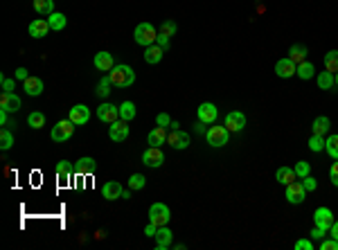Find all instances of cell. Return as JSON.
I'll list each match as a JSON object with an SVG mask.
<instances>
[{"label": "cell", "instance_id": "cell-8", "mask_svg": "<svg viewBox=\"0 0 338 250\" xmlns=\"http://www.w3.org/2000/svg\"><path fill=\"white\" fill-rule=\"evenodd\" d=\"M97 117H99L101 122H106V124H113L115 120H120V106L104 101V104L97 109Z\"/></svg>", "mask_w": 338, "mask_h": 250}, {"label": "cell", "instance_id": "cell-44", "mask_svg": "<svg viewBox=\"0 0 338 250\" xmlns=\"http://www.w3.org/2000/svg\"><path fill=\"white\" fill-rule=\"evenodd\" d=\"M320 250H338V241L331 237V239H320Z\"/></svg>", "mask_w": 338, "mask_h": 250}, {"label": "cell", "instance_id": "cell-33", "mask_svg": "<svg viewBox=\"0 0 338 250\" xmlns=\"http://www.w3.org/2000/svg\"><path fill=\"white\" fill-rule=\"evenodd\" d=\"M331 86H334V72H329V70L320 72V75H318V88L320 90H329Z\"/></svg>", "mask_w": 338, "mask_h": 250}, {"label": "cell", "instance_id": "cell-41", "mask_svg": "<svg viewBox=\"0 0 338 250\" xmlns=\"http://www.w3.org/2000/svg\"><path fill=\"white\" fill-rule=\"evenodd\" d=\"M309 149H311V151H315V153H318V151H323L325 149V138H323V135H311V140H309Z\"/></svg>", "mask_w": 338, "mask_h": 250}, {"label": "cell", "instance_id": "cell-3", "mask_svg": "<svg viewBox=\"0 0 338 250\" xmlns=\"http://www.w3.org/2000/svg\"><path fill=\"white\" fill-rule=\"evenodd\" d=\"M72 133H75V124H72L70 120H61V122H56L52 127L50 138H52L54 142H68L72 138Z\"/></svg>", "mask_w": 338, "mask_h": 250}, {"label": "cell", "instance_id": "cell-1", "mask_svg": "<svg viewBox=\"0 0 338 250\" xmlns=\"http://www.w3.org/2000/svg\"><path fill=\"white\" fill-rule=\"evenodd\" d=\"M109 77H111L113 86H117V88H129V86H133V81H135L133 68L126 66V64L115 66V68H113V70L109 72Z\"/></svg>", "mask_w": 338, "mask_h": 250}, {"label": "cell", "instance_id": "cell-50", "mask_svg": "<svg viewBox=\"0 0 338 250\" xmlns=\"http://www.w3.org/2000/svg\"><path fill=\"white\" fill-rule=\"evenodd\" d=\"M156 43L160 45L162 50H167L169 48V36H165V34H158V38H156Z\"/></svg>", "mask_w": 338, "mask_h": 250}, {"label": "cell", "instance_id": "cell-42", "mask_svg": "<svg viewBox=\"0 0 338 250\" xmlns=\"http://www.w3.org/2000/svg\"><path fill=\"white\" fill-rule=\"evenodd\" d=\"M144 185H146V178L142 174H133L131 178H129V187H131V190H142Z\"/></svg>", "mask_w": 338, "mask_h": 250}, {"label": "cell", "instance_id": "cell-34", "mask_svg": "<svg viewBox=\"0 0 338 250\" xmlns=\"http://www.w3.org/2000/svg\"><path fill=\"white\" fill-rule=\"evenodd\" d=\"M325 68L329 72H338V50H329L325 54Z\"/></svg>", "mask_w": 338, "mask_h": 250}, {"label": "cell", "instance_id": "cell-48", "mask_svg": "<svg viewBox=\"0 0 338 250\" xmlns=\"http://www.w3.org/2000/svg\"><path fill=\"white\" fill-rule=\"evenodd\" d=\"M329 180L338 187V160H336L334 164H331V169H329Z\"/></svg>", "mask_w": 338, "mask_h": 250}, {"label": "cell", "instance_id": "cell-10", "mask_svg": "<svg viewBox=\"0 0 338 250\" xmlns=\"http://www.w3.org/2000/svg\"><path fill=\"white\" fill-rule=\"evenodd\" d=\"M304 196H307V190H304L302 183L293 180L291 185H286V201H289L291 205H298V203H302Z\"/></svg>", "mask_w": 338, "mask_h": 250}, {"label": "cell", "instance_id": "cell-51", "mask_svg": "<svg viewBox=\"0 0 338 250\" xmlns=\"http://www.w3.org/2000/svg\"><path fill=\"white\" fill-rule=\"evenodd\" d=\"M14 77H16V79H20V81H25V79H27V77H30V72H27V70H25V68H18V70H16V72H14Z\"/></svg>", "mask_w": 338, "mask_h": 250}, {"label": "cell", "instance_id": "cell-11", "mask_svg": "<svg viewBox=\"0 0 338 250\" xmlns=\"http://www.w3.org/2000/svg\"><path fill=\"white\" fill-rule=\"evenodd\" d=\"M129 133H131V131H129V124L124 120H115L109 127V135H111L113 142H124L129 138Z\"/></svg>", "mask_w": 338, "mask_h": 250}, {"label": "cell", "instance_id": "cell-45", "mask_svg": "<svg viewBox=\"0 0 338 250\" xmlns=\"http://www.w3.org/2000/svg\"><path fill=\"white\" fill-rule=\"evenodd\" d=\"M302 185L307 192H315L318 190V183H315V178H311V176H307V178H302Z\"/></svg>", "mask_w": 338, "mask_h": 250}, {"label": "cell", "instance_id": "cell-15", "mask_svg": "<svg viewBox=\"0 0 338 250\" xmlns=\"http://www.w3.org/2000/svg\"><path fill=\"white\" fill-rule=\"evenodd\" d=\"M295 70H298V64H293V61L286 56V59H280L278 64H275V75L282 77V79H289L295 75Z\"/></svg>", "mask_w": 338, "mask_h": 250}, {"label": "cell", "instance_id": "cell-7", "mask_svg": "<svg viewBox=\"0 0 338 250\" xmlns=\"http://www.w3.org/2000/svg\"><path fill=\"white\" fill-rule=\"evenodd\" d=\"M334 212H331L329 207H318L313 212V223L318 225V228H323V230H329L331 225H334Z\"/></svg>", "mask_w": 338, "mask_h": 250}, {"label": "cell", "instance_id": "cell-55", "mask_svg": "<svg viewBox=\"0 0 338 250\" xmlns=\"http://www.w3.org/2000/svg\"><path fill=\"white\" fill-rule=\"evenodd\" d=\"M122 198H124V201H126V198H131V192L124 190V192H122Z\"/></svg>", "mask_w": 338, "mask_h": 250}, {"label": "cell", "instance_id": "cell-32", "mask_svg": "<svg viewBox=\"0 0 338 250\" xmlns=\"http://www.w3.org/2000/svg\"><path fill=\"white\" fill-rule=\"evenodd\" d=\"M70 162L68 160H59L56 162V176H59V180L61 183H68V180H70Z\"/></svg>", "mask_w": 338, "mask_h": 250}, {"label": "cell", "instance_id": "cell-36", "mask_svg": "<svg viewBox=\"0 0 338 250\" xmlns=\"http://www.w3.org/2000/svg\"><path fill=\"white\" fill-rule=\"evenodd\" d=\"M325 151L329 153L334 160H338V135H329V138L325 140Z\"/></svg>", "mask_w": 338, "mask_h": 250}, {"label": "cell", "instance_id": "cell-19", "mask_svg": "<svg viewBox=\"0 0 338 250\" xmlns=\"http://www.w3.org/2000/svg\"><path fill=\"white\" fill-rule=\"evenodd\" d=\"M95 68H97L99 72H111L115 64H113V54L106 52V50H101V52L95 54Z\"/></svg>", "mask_w": 338, "mask_h": 250}, {"label": "cell", "instance_id": "cell-5", "mask_svg": "<svg viewBox=\"0 0 338 250\" xmlns=\"http://www.w3.org/2000/svg\"><path fill=\"white\" fill-rule=\"evenodd\" d=\"M228 135H230V131L225 127H214L212 124L205 133V140L210 147H223V144H228Z\"/></svg>", "mask_w": 338, "mask_h": 250}, {"label": "cell", "instance_id": "cell-24", "mask_svg": "<svg viewBox=\"0 0 338 250\" xmlns=\"http://www.w3.org/2000/svg\"><path fill=\"white\" fill-rule=\"evenodd\" d=\"M75 169L79 174H95V172H97V162H95V158H90V156L79 158L77 164H75Z\"/></svg>", "mask_w": 338, "mask_h": 250}, {"label": "cell", "instance_id": "cell-14", "mask_svg": "<svg viewBox=\"0 0 338 250\" xmlns=\"http://www.w3.org/2000/svg\"><path fill=\"white\" fill-rule=\"evenodd\" d=\"M199 120L203 122V124H214L217 122V117H219V111H217V106L214 104H210V101H205V104H201L199 106Z\"/></svg>", "mask_w": 338, "mask_h": 250}, {"label": "cell", "instance_id": "cell-23", "mask_svg": "<svg viewBox=\"0 0 338 250\" xmlns=\"http://www.w3.org/2000/svg\"><path fill=\"white\" fill-rule=\"evenodd\" d=\"M162 52H165V50H162L158 43L149 45V48H144V61H146V64H151V66H154V64H160Z\"/></svg>", "mask_w": 338, "mask_h": 250}, {"label": "cell", "instance_id": "cell-40", "mask_svg": "<svg viewBox=\"0 0 338 250\" xmlns=\"http://www.w3.org/2000/svg\"><path fill=\"white\" fill-rule=\"evenodd\" d=\"M111 86H113V81H111V77L106 75V77L97 84V95H99V97H106V95L111 93Z\"/></svg>", "mask_w": 338, "mask_h": 250}, {"label": "cell", "instance_id": "cell-28", "mask_svg": "<svg viewBox=\"0 0 338 250\" xmlns=\"http://www.w3.org/2000/svg\"><path fill=\"white\" fill-rule=\"evenodd\" d=\"M135 115H138V109H135L133 101H122V106H120V120L131 122Z\"/></svg>", "mask_w": 338, "mask_h": 250}, {"label": "cell", "instance_id": "cell-25", "mask_svg": "<svg viewBox=\"0 0 338 250\" xmlns=\"http://www.w3.org/2000/svg\"><path fill=\"white\" fill-rule=\"evenodd\" d=\"M275 180H278V183H282V185H291L293 180H298L295 169H291V167H280L278 174H275Z\"/></svg>", "mask_w": 338, "mask_h": 250}, {"label": "cell", "instance_id": "cell-35", "mask_svg": "<svg viewBox=\"0 0 338 250\" xmlns=\"http://www.w3.org/2000/svg\"><path fill=\"white\" fill-rule=\"evenodd\" d=\"M27 124H30L32 129H43L45 127V115L41 111H34L27 115Z\"/></svg>", "mask_w": 338, "mask_h": 250}, {"label": "cell", "instance_id": "cell-56", "mask_svg": "<svg viewBox=\"0 0 338 250\" xmlns=\"http://www.w3.org/2000/svg\"><path fill=\"white\" fill-rule=\"evenodd\" d=\"M334 86H338V72H334Z\"/></svg>", "mask_w": 338, "mask_h": 250}, {"label": "cell", "instance_id": "cell-20", "mask_svg": "<svg viewBox=\"0 0 338 250\" xmlns=\"http://www.w3.org/2000/svg\"><path fill=\"white\" fill-rule=\"evenodd\" d=\"M122 185L117 183V180H109V183H104L101 187V196L106 198V201H117V198H122Z\"/></svg>", "mask_w": 338, "mask_h": 250}, {"label": "cell", "instance_id": "cell-21", "mask_svg": "<svg viewBox=\"0 0 338 250\" xmlns=\"http://www.w3.org/2000/svg\"><path fill=\"white\" fill-rule=\"evenodd\" d=\"M167 129L165 127H156L154 131H149V135H146V144L149 147H160L167 142Z\"/></svg>", "mask_w": 338, "mask_h": 250}, {"label": "cell", "instance_id": "cell-22", "mask_svg": "<svg viewBox=\"0 0 338 250\" xmlns=\"http://www.w3.org/2000/svg\"><path fill=\"white\" fill-rule=\"evenodd\" d=\"M23 88H25V93L30 95V97H38V95L43 93V81L38 77H27L25 81H23Z\"/></svg>", "mask_w": 338, "mask_h": 250}, {"label": "cell", "instance_id": "cell-29", "mask_svg": "<svg viewBox=\"0 0 338 250\" xmlns=\"http://www.w3.org/2000/svg\"><path fill=\"white\" fill-rule=\"evenodd\" d=\"M313 133L315 135H325L327 133V131H329L331 129V122H329V117H327V115H320V117H315V120H313Z\"/></svg>", "mask_w": 338, "mask_h": 250}, {"label": "cell", "instance_id": "cell-13", "mask_svg": "<svg viewBox=\"0 0 338 250\" xmlns=\"http://www.w3.org/2000/svg\"><path fill=\"white\" fill-rule=\"evenodd\" d=\"M142 162L146 167H160V164L165 162V156H162L160 147H149V149L142 153Z\"/></svg>", "mask_w": 338, "mask_h": 250}, {"label": "cell", "instance_id": "cell-17", "mask_svg": "<svg viewBox=\"0 0 338 250\" xmlns=\"http://www.w3.org/2000/svg\"><path fill=\"white\" fill-rule=\"evenodd\" d=\"M0 109L7 113H16L20 109V97L16 93H3L0 95Z\"/></svg>", "mask_w": 338, "mask_h": 250}, {"label": "cell", "instance_id": "cell-43", "mask_svg": "<svg viewBox=\"0 0 338 250\" xmlns=\"http://www.w3.org/2000/svg\"><path fill=\"white\" fill-rule=\"evenodd\" d=\"M0 84H3V93H14V88H16V81L14 79H9V77H0Z\"/></svg>", "mask_w": 338, "mask_h": 250}, {"label": "cell", "instance_id": "cell-16", "mask_svg": "<svg viewBox=\"0 0 338 250\" xmlns=\"http://www.w3.org/2000/svg\"><path fill=\"white\" fill-rule=\"evenodd\" d=\"M52 30L50 27V23L45 20V18H36V20H32L30 23V27H27V32H30V36L32 38H43V36H48V32Z\"/></svg>", "mask_w": 338, "mask_h": 250}, {"label": "cell", "instance_id": "cell-39", "mask_svg": "<svg viewBox=\"0 0 338 250\" xmlns=\"http://www.w3.org/2000/svg\"><path fill=\"white\" fill-rule=\"evenodd\" d=\"M293 169H295V176H298V178H307V176L311 174V164H309L307 160H300Z\"/></svg>", "mask_w": 338, "mask_h": 250}, {"label": "cell", "instance_id": "cell-9", "mask_svg": "<svg viewBox=\"0 0 338 250\" xmlns=\"http://www.w3.org/2000/svg\"><path fill=\"white\" fill-rule=\"evenodd\" d=\"M244 127H246V115L241 111H230L228 115H225V129H228L230 133H239Z\"/></svg>", "mask_w": 338, "mask_h": 250}, {"label": "cell", "instance_id": "cell-27", "mask_svg": "<svg viewBox=\"0 0 338 250\" xmlns=\"http://www.w3.org/2000/svg\"><path fill=\"white\" fill-rule=\"evenodd\" d=\"M289 59L293 61V64H302V61H307V48H304L302 43L291 45V50H289Z\"/></svg>", "mask_w": 338, "mask_h": 250}, {"label": "cell", "instance_id": "cell-46", "mask_svg": "<svg viewBox=\"0 0 338 250\" xmlns=\"http://www.w3.org/2000/svg\"><path fill=\"white\" fill-rule=\"evenodd\" d=\"M156 124L158 127H169V124H172V117L167 115V113H158V117H156Z\"/></svg>", "mask_w": 338, "mask_h": 250}, {"label": "cell", "instance_id": "cell-2", "mask_svg": "<svg viewBox=\"0 0 338 250\" xmlns=\"http://www.w3.org/2000/svg\"><path fill=\"white\" fill-rule=\"evenodd\" d=\"M133 38H135V43H138V45L149 48V45L156 43L158 32H156V27L151 25V23H140V25L135 27V32H133Z\"/></svg>", "mask_w": 338, "mask_h": 250}, {"label": "cell", "instance_id": "cell-52", "mask_svg": "<svg viewBox=\"0 0 338 250\" xmlns=\"http://www.w3.org/2000/svg\"><path fill=\"white\" fill-rule=\"evenodd\" d=\"M0 124H3V127H9V117H7V111H3V109H0Z\"/></svg>", "mask_w": 338, "mask_h": 250}, {"label": "cell", "instance_id": "cell-49", "mask_svg": "<svg viewBox=\"0 0 338 250\" xmlns=\"http://www.w3.org/2000/svg\"><path fill=\"white\" fill-rule=\"evenodd\" d=\"M325 235H327V230H323V228H318V225H315V228L311 230V239H315V241H320V239H325Z\"/></svg>", "mask_w": 338, "mask_h": 250}, {"label": "cell", "instance_id": "cell-53", "mask_svg": "<svg viewBox=\"0 0 338 250\" xmlns=\"http://www.w3.org/2000/svg\"><path fill=\"white\" fill-rule=\"evenodd\" d=\"M329 230H331V237H334V239L338 241V221H334V225H331Z\"/></svg>", "mask_w": 338, "mask_h": 250}, {"label": "cell", "instance_id": "cell-30", "mask_svg": "<svg viewBox=\"0 0 338 250\" xmlns=\"http://www.w3.org/2000/svg\"><path fill=\"white\" fill-rule=\"evenodd\" d=\"M50 27H52L54 32H61V30H66V25H68V18L61 11H54V14H50Z\"/></svg>", "mask_w": 338, "mask_h": 250}, {"label": "cell", "instance_id": "cell-31", "mask_svg": "<svg viewBox=\"0 0 338 250\" xmlns=\"http://www.w3.org/2000/svg\"><path fill=\"white\" fill-rule=\"evenodd\" d=\"M295 75L307 81V79H311V77L315 75V66H313V64H309V61H302V64H298Z\"/></svg>", "mask_w": 338, "mask_h": 250}, {"label": "cell", "instance_id": "cell-6", "mask_svg": "<svg viewBox=\"0 0 338 250\" xmlns=\"http://www.w3.org/2000/svg\"><path fill=\"white\" fill-rule=\"evenodd\" d=\"M167 144L172 147V149H178V151H183V149H187L189 147V133H185V131H172V133L167 135Z\"/></svg>", "mask_w": 338, "mask_h": 250}, {"label": "cell", "instance_id": "cell-54", "mask_svg": "<svg viewBox=\"0 0 338 250\" xmlns=\"http://www.w3.org/2000/svg\"><path fill=\"white\" fill-rule=\"evenodd\" d=\"M196 131H199V133H207V131H205V127H203V122L199 120V124H196Z\"/></svg>", "mask_w": 338, "mask_h": 250}, {"label": "cell", "instance_id": "cell-12", "mask_svg": "<svg viewBox=\"0 0 338 250\" xmlns=\"http://www.w3.org/2000/svg\"><path fill=\"white\" fill-rule=\"evenodd\" d=\"M68 120H70L75 127H81V124H86L90 120V109L83 104H77L70 109V115H68Z\"/></svg>", "mask_w": 338, "mask_h": 250}, {"label": "cell", "instance_id": "cell-4", "mask_svg": "<svg viewBox=\"0 0 338 250\" xmlns=\"http://www.w3.org/2000/svg\"><path fill=\"white\" fill-rule=\"evenodd\" d=\"M169 219H172V212H169V207L165 203H154V205L149 207V221L156 223L158 228H160V225H167Z\"/></svg>", "mask_w": 338, "mask_h": 250}, {"label": "cell", "instance_id": "cell-47", "mask_svg": "<svg viewBox=\"0 0 338 250\" xmlns=\"http://www.w3.org/2000/svg\"><path fill=\"white\" fill-rule=\"evenodd\" d=\"M295 250H313V241H309V239L295 241Z\"/></svg>", "mask_w": 338, "mask_h": 250}, {"label": "cell", "instance_id": "cell-38", "mask_svg": "<svg viewBox=\"0 0 338 250\" xmlns=\"http://www.w3.org/2000/svg\"><path fill=\"white\" fill-rule=\"evenodd\" d=\"M176 32H178V25L174 20H165L160 25V34H165V36H169V38L176 36Z\"/></svg>", "mask_w": 338, "mask_h": 250}, {"label": "cell", "instance_id": "cell-18", "mask_svg": "<svg viewBox=\"0 0 338 250\" xmlns=\"http://www.w3.org/2000/svg\"><path fill=\"white\" fill-rule=\"evenodd\" d=\"M172 239H174V232L167 225H160L156 232V250H167L172 246Z\"/></svg>", "mask_w": 338, "mask_h": 250}, {"label": "cell", "instance_id": "cell-37", "mask_svg": "<svg viewBox=\"0 0 338 250\" xmlns=\"http://www.w3.org/2000/svg\"><path fill=\"white\" fill-rule=\"evenodd\" d=\"M0 147H3V151H7L14 147V133H11L9 129H3L0 131Z\"/></svg>", "mask_w": 338, "mask_h": 250}, {"label": "cell", "instance_id": "cell-26", "mask_svg": "<svg viewBox=\"0 0 338 250\" xmlns=\"http://www.w3.org/2000/svg\"><path fill=\"white\" fill-rule=\"evenodd\" d=\"M32 5H34V11L41 16L54 14V0H32Z\"/></svg>", "mask_w": 338, "mask_h": 250}]
</instances>
